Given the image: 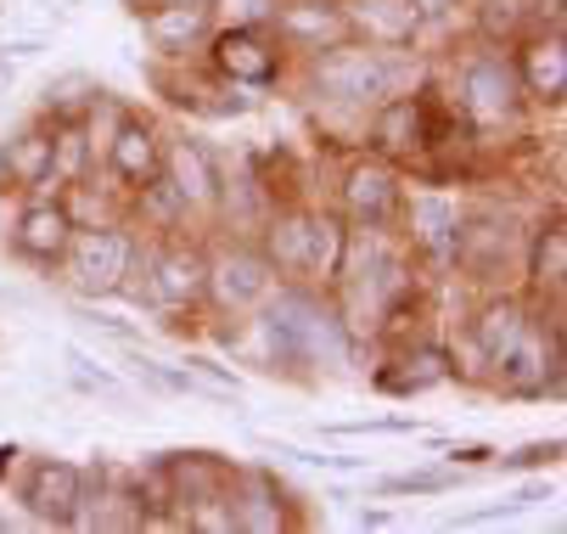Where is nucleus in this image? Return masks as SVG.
<instances>
[{
	"instance_id": "obj_17",
	"label": "nucleus",
	"mask_w": 567,
	"mask_h": 534,
	"mask_svg": "<svg viewBox=\"0 0 567 534\" xmlns=\"http://www.w3.org/2000/svg\"><path fill=\"white\" fill-rule=\"evenodd\" d=\"M141 18V40L157 62H186L203 57V40L214 34V12L208 0H169V7H146Z\"/></svg>"
},
{
	"instance_id": "obj_10",
	"label": "nucleus",
	"mask_w": 567,
	"mask_h": 534,
	"mask_svg": "<svg viewBox=\"0 0 567 534\" xmlns=\"http://www.w3.org/2000/svg\"><path fill=\"white\" fill-rule=\"evenodd\" d=\"M0 232H7L0 243H7L12 259H23V265H34V270H56L79 225H73L62 192H29V197H18L12 225H0Z\"/></svg>"
},
{
	"instance_id": "obj_11",
	"label": "nucleus",
	"mask_w": 567,
	"mask_h": 534,
	"mask_svg": "<svg viewBox=\"0 0 567 534\" xmlns=\"http://www.w3.org/2000/svg\"><path fill=\"white\" fill-rule=\"evenodd\" d=\"M512 51V68H517V85H523V102L528 113H561L567 102V23H534Z\"/></svg>"
},
{
	"instance_id": "obj_7",
	"label": "nucleus",
	"mask_w": 567,
	"mask_h": 534,
	"mask_svg": "<svg viewBox=\"0 0 567 534\" xmlns=\"http://www.w3.org/2000/svg\"><path fill=\"white\" fill-rule=\"evenodd\" d=\"M404 186H411V175H404L399 164L377 158L371 146H354L349 158L338 164V175H332V197L327 203L343 214L349 232H365V225H393L399 219Z\"/></svg>"
},
{
	"instance_id": "obj_6",
	"label": "nucleus",
	"mask_w": 567,
	"mask_h": 534,
	"mask_svg": "<svg viewBox=\"0 0 567 534\" xmlns=\"http://www.w3.org/2000/svg\"><path fill=\"white\" fill-rule=\"evenodd\" d=\"M276 287H281V276L254 237H236V232L208 237V316H219V321L254 316Z\"/></svg>"
},
{
	"instance_id": "obj_34",
	"label": "nucleus",
	"mask_w": 567,
	"mask_h": 534,
	"mask_svg": "<svg viewBox=\"0 0 567 534\" xmlns=\"http://www.w3.org/2000/svg\"><path fill=\"white\" fill-rule=\"evenodd\" d=\"M12 455H18V450H0V468H12Z\"/></svg>"
},
{
	"instance_id": "obj_4",
	"label": "nucleus",
	"mask_w": 567,
	"mask_h": 534,
	"mask_svg": "<svg viewBox=\"0 0 567 534\" xmlns=\"http://www.w3.org/2000/svg\"><path fill=\"white\" fill-rule=\"evenodd\" d=\"M135 248H141V232H135L130 219L79 225L68 254H62V265H56V276H62V287L73 298H85V304L118 298L124 281H130V270H135Z\"/></svg>"
},
{
	"instance_id": "obj_16",
	"label": "nucleus",
	"mask_w": 567,
	"mask_h": 534,
	"mask_svg": "<svg viewBox=\"0 0 567 534\" xmlns=\"http://www.w3.org/2000/svg\"><path fill=\"white\" fill-rule=\"evenodd\" d=\"M455 377V366H450V343L444 338H427V332H411V338H393V355H388V366H377V377L371 383L382 389V394H427V389H444Z\"/></svg>"
},
{
	"instance_id": "obj_14",
	"label": "nucleus",
	"mask_w": 567,
	"mask_h": 534,
	"mask_svg": "<svg viewBox=\"0 0 567 534\" xmlns=\"http://www.w3.org/2000/svg\"><path fill=\"white\" fill-rule=\"evenodd\" d=\"M230 506H236V534H287V528L309 523L298 512V495L270 468H236L230 473Z\"/></svg>"
},
{
	"instance_id": "obj_25",
	"label": "nucleus",
	"mask_w": 567,
	"mask_h": 534,
	"mask_svg": "<svg viewBox=\"0 0 567 534\" xmlns=\"http://www.w3.org/2000/svg\"><path fill=\"white\" fill-rule=\"evenodd\" d=\"M130 377H135V383H146L152 394H197V389H203L192 371H175V366H164V360H152V355H141L135 343H130Z\"/></svg>"
},
{
	"instance_id": "obj_3",
	"label": "nucleus",
	"mask_w": 567,
	"mask_h": 534,
	"mask_svg": "<svg viewBox=\"0 0 567 534\" xmlns=\"http://www.w3.org/2000/svg\"><path fill=\"white\" fill-rule=\"evenodd\" d=\"M461 225H466V203L444 186V181H411L399 203L393 232L411 248V259L439 281L455 270V248H461Z\"/></svg>"
},
{
	"instance_id": "obj_1",
	"label": "nucleus",
	"mask_w": 567,
	"mask_h": 534,
	"mask_svg": "<svg viewBox=\"0 0 567 534\" xmlns=\"http://www.w3.org/2000/svg\"><path fill=\"white\" fill-rule=\"evenodd\" d=\"M427 51H393V45H365V40H343L332 51H315L292 68L298 91L320 107V113H343L349 124H365V113L399 91H416L427 80Z\"/></svg>"
},
{
	"instance_id": "obj_31",
	"label": "nucleus",
	"mask_w": 567,
	"mask_h": 534,
	"mask_svg": "<svg viewBox=\"0 0 567 534\" xmlns=\"http://www.w3.org/2000/svg\"><path fill=\"white\" fill-rule=\"evenodd\" d=\"M466 7H472V0H411V12L422 18V29H444V23H455Z\"/></svg>"
},
{
	"instance_id": "obj_5",
	"label": "nucleus",
	"mask_w": 567,
	"mask_h": 534,
	"mask_svg": "<svg viewBox=\"0 0 567 534\" xmlns=\"http://www.w3.org/2000/svg\"><path fill=\"white\" fill-rule=\"evenodd\" d=\"M203 62L248 96L292 85V68H298L287 45L270 34V23H214V34L203 40Z\"/></svg>"
},
{
	"instance_id": "obj_29",
	"label": "nucleus",
	"mask_w": 567,
	"mask_h": 534,
	"mask_svg": "<svg viewBox=\"0 0 567 534\" xmlns=\"http://www.w3.org/2000/svg\"><path fill=\"white\" fill-rule=\"evenodd\" d=\"M68 371H73V383L85 389V394H118V377H113V371H102L91 355L68 349Z\"/></svg>"
},
{
	"instance_id": "obj_33",
	"label": "nucleus",
	"mask_w": 567,
	"mask_h": 534,
	"mask_svg": "<svg viewBox=\"0 0 567 534\" xmlns=\"http://www.w3.org/2000/svg\"><path fill=\"white\" fill-rule=\"evenodd\" d=\"M354 523H360V528H382V523H388V512H354Z\"/></svg>"
},
{
	"instance_id": "obj_26",
	"label": "nucleus",
	"mask_w": 567,
	"mask_h": 534,
	"mask_svg": "<svg viewBox=\"0 0 567 534\" xmlns=\"http://www.w3.org/2000/svg\"><path fill=\"white\" fill-rule=\"evenodd\" d=\"M455 484H466V473L461 468H416V473H399V479H382L377 490L382 495H450Z\"/></svg>"
},
{
	"instance_id": "obj_18",
	"label": "nucleus",
	"mask_w": 567,
	"mask_h": 534,
	"mask_svg": "<svg viewBox=\"0 0 567 534\" xmlns=\"http://www.w3.org/2000/svg\"><path fill=\"white\" fill-rule=\"evenodd\" d=\"M0 192L29 197V192H56L51 181V119H29L0 141Z\"/></svg>"
},
{
	"instance_id": "obj_15",
	"label": "nucleus",
	"mask_w": 567,
	"mask_h": 534,
	"mask_svg": "<svg viewBox=\"0 0 567 534\" xmlns=\"http://www.w3.org/2000/svg\"><path fill=\"white\" fill-rule=\"evenodd\" d=\"M270 34L287 45L292 62L315 57V51H332L349 34V18H343V0H276L270 12Z\"/></svg>"
},
{
	"instance_id": "obj_13",
	"label": "nucleus",
	"mask_w": 567,
	"mask_h": 534,
	"mask_svg": "<svg viewBox=\"0 0 567 534\" xmlns=\"http://www.w3.org/2000/svg\"><path fill=\"white\" fill-rule=\"evenodd\" d=\"M85 484H91V468L79 462H62V455H34L18 479V501L34 523L45 528H73L79 506H85Z\"/></svg>"
},
{
	"instance_id": "obj_2",
	"label": "nucleus",
	"mask_w": 567,
	"mask_h": 534,
	"mask_svg": "<svg viewBox=\"0 0 567 534\" xmlns=\"http://www.w3.org/2000/svg\"><path fill=\"white\" fill-rule=\"evenodd\" d=\"M433 80H439V91L450 96V107L472 124V135H477L483 146H495V141H506V135H523V130L534 124L506 45L466 40L450 62L433 68Z\"/></svg>"
},
{
	"instance_id": "obj_32",
	"label": "nucleus",
	"mask_w": 567,
	"mask_h": 534,
	"mask_svg": "<svg viewBox=\"0 0 567 534\" xmlns=\"http://www.w3.org/2000/svg\"><path fill=\"white\" fill-rule=\"evenodd\" d=\"M495 455H501L495 444H450V450H444V462L461 468V473H477V468H495Z\"/></svg>"
},
{
	"instance_id": "obj_8",
	"label": "nucleus",
	"mask_w": 567,
	"mask_h": 534,
	"mask_svg": "<svg viewBox=\"0 0 567 534\" xmlns=\"http://www.w3.org/2000/svg\"><path fill=\"white\" fill-rule=\"evenodd\" d=\"M164 152H169V130L157 124L152 113H135L124 107L113 135L102 141V158H96V175H107L124 197L146 192L157 175H164Z\"/></svg>"
},
{
	"instance_id": "obj_27",
	"label": "nucleus",
	"mask_w": 567,
	"mask_h": 534,
	"mask_svg": "<svg viewBox=\"0 0 567 534\" xmlns=\"http://www.w3.org/2000/svg\"><path fill=\"white\" fill-rule=\"evenodd\" d=\"M181 528H186V534H236V506H230V490L192 501V506L181 512Z\"/></svg>"
},
{
	"instance_id": "obj_22",
	"label": "nucleus",
	"mask_w": 567,
	"mask_h": 534,
	"mask_svg": "<svg viewBox=\"0 0 567 534\" xmlns=\"http://www.w3.org/2000/svg\"><path fill=\"white\" fill-rule=\"evenodd\" d=\"M343 248H349V225L332 203H309V248H303V287L327 292L338 281V265H343Z\"/></svg>"
},
{
	"instance_id": "obj_20",
	"label": "nucleus",
	"mask_w": 567,
	"mask_h": 534,
	"mask_svg": "<svg viewBox=\"0 0 567 534\" xmlns=\"http://www.w3.org/2000/svg\"><path fill=\"white\" fill-rule=\"evenodd\" d=\"M343 18L349 34L365 45H393V51H411L422 45V18L411 12V0H343Z\"/></svg>"
},
{
	"instance_id": "obj_21",
	"label": "nucleus",
	"mask_w": 567,
	"mask_h": 534,
	"mask_svg": "<svg viewBox=\"0 0 567 534\" xmlns=\"http://www.w3.org/2000/svg\"><path fill=\"white\" fill-rule=\"evenodd\" d=\"M157 468H164L175 512H186L203 495L230 490V473H236V462H225V455H214V450H169V455H157Z\"/></svg>"
},
{
	"instance_id": "obj_9",
	"label": "nucleus",
	"mask_w": 567,
	"mask_h": 534,
	"mask_svg": "<svg viewBox=\"0 0 567 534\" xmlns=\"http://www.w3.org/2000/svg\"><path fill=\"white\" fill-rule=\"evenodd\" d=\"M164 181L175 192V203L186 208V219L197 232H214L219 219V197H225V164L219 152L197 135H169V152H164Z\"/></svg>"
},
{
	"instance_id": "obj_24",
	"label": "nucleus",
	"mask_w": 567,
	"mask_h": 534,
	"mask_svg": "<svg viewBox=\"0 0 567 534\" xmlns=\"http://www.w3.org/2000/svg\"><path fill=\"white\" fill-rule=\"evenodd\" d=\"M96 80H85V73H62V80H51L45 91H40V119H51V124H62V119H85L91 113V102H96Z\"/></svg>"
},
{
	"instance_id": "obj_12",
	"label": "nucleus",
	"mask_w": 567,
	"mask_h": 534,
	"mask_svg": "<svg viewBox=\"0 0 567 534\" xmlns=\"http://www.w3.org/2000/svg\"><path fill=\"white\" fill-rule=\"evenodd\" d=\"M152 85L164 91L169 107H181V113H192V119H241V113L254 107V96L236 91V85H225L203 57L157 62V68H152Z\"/></svg>"
},
{
	"instance_id": "obj_28",
	"label": "nucleus",
	"mask_w": 567,
	"mask_h": 534,
	"mask_svg": "<svg viewBox=\"0 0 567 534\" xmlns=\"http://www.w3.org/2000/svg\"><path fill=\"white\" fill-rule=\"evenodd\" d=\"M561 462V439H539V444H523L512 455H495L501 473H534V468H556Z\"/></svg>"
},
{
	"instance_id": "obj_30",
	"label": "nucleus",
	"mask_w": 567,
	"mask_h": 534,
	"mask_svg": "<svg viewBox=\"0 0 567 534\" xmlns=\"http://www.w3.org/2000/svg\"><path fill=\"white\" fill-rule=\"evenodd\" d=\"M214 23H270L276 0H208Z\"/></svg>"
},
{
	"instance_id": "obj_23",
	"label": "nucleus",
	"mask_w": 567,
	"mask_h": 534,
	"mask_svg": "<svg viewBox=\"0 0 567 534\" xmlns=\"http://www.w3.org/2000/svg\"><path fill=\"white\" fill-rule=\"evenodd\" d=\"M91 175H96V146L85 135V119L51 124V181H56V192L91 181Z\"/></svg>"
},
{
	"instance_id": "obj_19",
	"label": "nucleus",
	"mask_w": 567,
	"mask_h": 534,
	"mask_svg": "<svg viewBox=\"0 0 567 534\" xmlns=\"http://www.w3.org/2000/svg\"><path fill=\"white\" fill-rule=\"evenodd\" d=\"M523 298L534 304H561L567 292V225H561V208L550 203V214L528 232L523 243Z\"/></svg>"
}]
</instances>
